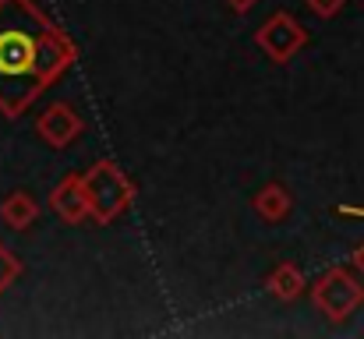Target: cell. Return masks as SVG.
Wrapping results in <instances>:
<instances>
[{
    "label": "cell",
    "instance_id": "cell-5",
    "mask_svg": "<svg viewBox=\"0 0 364 339\" xmlns=\"http://www.w3.org/2000/svg\"><path fill=\"white\" fill-rule=\"evenodd\" d=\"M78 131H82L78 113L71 110V107H64V103H57L50 113H43V117H39V134H43L50 145H57V149H64Z\"/></svg>",
    "mask_w": 364,
    "mask_h": 339
},
{
    "label": "cell",
    "instance_id": "cell-6",
    "mask_svg": "<svg viewBox=\"0 0 364 339\" xmlns=\"http://www.w3.org/2000/svg\"><path fill=\"white\" fill-rule=\"evenodd\" d=\"M53 205H57V212H60L68 223H78V220H85V216H89V205H85L82 177H68V181L57 188V195H53Z\"/></svg>",
    "mask_w": 364,
    "mask_h": 339
},
{
    "label": "cell",
    "instance_id": "cell-11",
    "mask_svg": "<svg viewBox=\"0 0 364 339\" xmlns=\"http://www.w3.org/2000/svg\"><path fill=\"white\" fill-rule=\"evenodd\" d=\"M227 4H230V7H234V11H247V7H255V4H258V0H227Z\"/></svg>",
    "mask_w": 364,
    "mask_h": 339
},
{
    "label": "cell",
    "instance_id": "cell-8",
    "mask_svg": "<svg viewBox=\"0 0 364 339\" xmlns=\"http://www.w3.org/2000/svg\"><path fill=\"white\" fill-rule=\"evenodd\" d=\"M269 290L279 297V301H294L301 290H304V279H301V272H297V265H290V262H283L272 276H269Z\"/></svg>",
    "mask_w": 364,
    "mask_h": 339
},
{
    "label": "cell",
    "instance_id": "cell-10",
    "mask_svg": "<svg viewBox=\"0 0 364 339\" xmlns=\"http://www.w3.org/2000/svg\"><path fill=\"white\" fill-rule=\"evenodd\" d=\"M311 4V11L318 14V18H333L340 7H343V0H308Z\"/></svg>",
    "mask_w": 364,
    "mask_h": 339
},
{
    "label": "cell",
    "instance_id": "cell-4",
    "mask_svg": "<svg viewBox=\"0 0 364 339\" xmlns=\"http://www.w3.org/2000/svg\"><path fill=\"white\" fill-rule=\"evenodd\" d=\"M258 46L272 57V60H290L301 46H304V28L290 18V14H276L258 28Z\"/></svg>",
    "mask_w": 364,
    "mask_h": 339
},
{
    "label": "cell",
    "instance_id": "cell-7",
    "mask_svg": "<svg viewBox=\"0 0 364 339\" xmlns=\"http://www.w3.org/2000/svg\"><path fill=\"white\" fill-rule=\"evenodd\" d=\"M255 209H258L262 220L276 223V220H283V216L290 212V195H287L279 184H269V188H262V191L255 195Z\"/></svg>",
    "mask_w": 364,
    "mask_h": 339
},
{
    "label": "cell",
    "instance_id": "cell-1",
    "mask_svg": "<svg viewBox=\"0 0 364 339\" xmlns=\"http://www.w3.org/2000/svg\"><path fill=\"white\" fill-rule=\"evenodd\" d=\"M71 60L64 36L32 7V0H0V107L25 110L46 82Z\"/></svg>",
    "mask_w": 364,
    "mask_h": 339
},
{
    "label": "cell",
    "instance_id": "cell-12",
    "mask_svg": "<svg viewBox=\"0 0 364 339\" xmlns=\"http://www.w3.org/2000/svg\"><path fill=\"white\" fill-rule=\"evenodd\" d=\"M340 212H343V216H364V209H350V205H343Z\"/></svg>",
    "mask_w": 364,
    "mask_h": 339
},
{
    "label": "cell",
    "instance_id": "cell-9",
    "mask_svg": "<svg viewBox=\"0 0 364 339\" xmlns=\"http://www.w3.org/2000/svg\"><path fill=\"white\" fill-rule=\"evenodd\" d=\"M4 220L14 226H25L36 220V202L28 198V195H14L7 205H4Z\"/></svg>",
    "mask_w": 364,
    "mask_h": 339
},
{
    "label": "cell",
    "instance_id": "cell-3",
    "mask_svg": "<svg viewBox=\"0 0 364 339\" xmlns=\"http://www.w3.org/2000/svg\"><path fill=\"white\" fill-rule=\"evenodd\" d=\"M311 301L318 304V311H322L329 322H347L364 304V286H361V279H354L350 272L333 269V272H326V276L315 283Z\"/></svg>",
    "mask_w": 364,
    "mask_h": 339
},
{
    "label": "cell",
    "instance_id": "cell-2",
    "mask_svg": "<svg viewBox=\"0 0 364 339\" xmlns=\"http://www.w3.org/2000/svg\"><path fill=\"white\" fill-rule=\"evenodd\" d=\"M82 191H85L89 212H92L100 223L121 216V209L131 202V195H134V188L127 184V177H124L114 163H107V159L96 163V166L82 177Z\"/></svg>",
    "mask_w": 364,
    "mask_h": 339
}]
</instances>
